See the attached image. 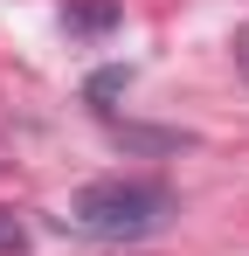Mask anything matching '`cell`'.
Returning <instances> with one entry per match:
<instances>
[{
  "instance_id": "1",
  "label": "cell",
  "mask_w": 249,
  "mask_h": 256,
  "mask_svg": "<svg viewBox=\"0 0 249 256\" xmlns=\"http://www.w3.org/2000/svg\"><path fill=\"white\" fill-rule=\"evenodd\" d=\"M166 214H173L166 180H138V173H111V180H90L70 194V228L97 236V242H138V236L166 228Z\"/></svg>"
},
{
  "instance_id": "2",
  "label": "cell",
  "mask_w": 249,
  "mask_h": 256,
  "mask_svg": "<svg viewBox=\"0 0 249 256\" xmlns=\"http://www.w3.org/2000/svg\"><path fill=\"white\" fill-rule=\"evenodd\" d=\"M0 250H7V256L28 250V236H21V222H14V214H0Z\"/></svg>"
},
{
  "instance_id": "3",
  "label": "cell",
  "mask_w": 249,
  "mask_h": 256,
  "mask_svg": "<svg viewBox=\"0 0 249 256\" xmlns=\"http://www.w3.org/2000/svg\"><path fill=\"white\" fill-rule=\"evenodd\" d=\"M236 62H242V70H249V28H242V35H236Z\"/></svg>"
}]
</instances>
